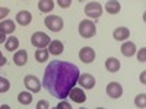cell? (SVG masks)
I'll list each match as a JSON object with an SVG mask.
<instances>
[{
	"instance_id": "20",
	"label": "cell",
	"mask_w": 146,
	"mask_h": 109,
	"mask_svg": "<svg viewBox=\"0 0 146 109\" xmlns=\"http://www.w3.org/2000/svg\"><path fill=\"white\" fill-rule=\"evenodd\" d=\"M54 2L53 0H40L38 2V9L42 12V13H48V12H51L54 9Z\"/></svg>"
},
{
	"instance_id": "15",
	"label": "cell",
	"mask_w": 146,
	"mask_h": 109,
	"mask_svg": "<svg viewBox=\"0 0 146 109\" xmlns=\"http://www.w3.org/2000/svg\"><path fill=\"white\" fill-rule=\"evenodd\" d=\"M113 36H114L115 41H124V39H127L130 36V31L127 28H124V26H120V28L114 29Z\"/></svg>"
},
{
	"instance_id": "28",
	"label": "cell",
	"mask_w": 146,
	"mask_h": 109,
	"mask_svg": "<svg viewBox=\"0 0 146 109\" xmlns=\"http://www.w3.org/2000/svg\"><path fill=\"white\" fill-rule=\"evenodd\" d=\"M57 5H58L60 7H63V9H66V7H70L72 2H70V0H58V2H57Z\"/></svg>"
},
{
	"instance_id": "12",
	"label": "cell",
	"mask_w": 146,
	"mask_h": 109,
	"mask_svg": "<svg viewBox=\"0 0 146 109\" xmlns=\"http://www.w3.org/2000/svg\"><path fill=\"white\" fill-rule=\"evenodd\" d=\"M32 20V15L29 13L28 10H21L19 13L16 15V22L19 23L21 26H28Z\"/></svg>"
},
{
	"instance_id": "6",
	"label": "cell",
	"mask_w": 146,
	"mask_h": 109,
	"mask_svg": "<svg viewBox=\"0 0 146 109\" xmlns=\"http://www.w3.org/2000/svg\"><path fill=\"white\" fill-rule=\"evenodd\" d=\"M107 95L110 96V98H113V99L121 98V95H123V86H121L120 83H117V81L108 83V86H107Z\"/></svg>"
},
{
	"instance_id": "32",
	"label": "cell",
	"mask_w": 146,
	"mask_h": 109,
	"mask_svg": "<svg viewBox=\"0 0 146 109\" xmlns=\"http://www.w3.org/2000/svg\"><path fill=\"white\" fill-rule=\"evenodd\" d=\"M145 74H146V71H143L142 74H140V81H142V83H145V81H146V79H145Z\"/></svg>"
},
{
	"instance_id": "19",
	"label": "cell",
	"mask_w": 146,
	"mask_h": 109,
	"mask_svg": "<svg viewBox=\"0 0 146 109\" xmlns=\"http://www.w3.org/2000/svg\"><path fill=\"white\" fill-rule=\"evenodd\" d=\"M5 47H6V50L7 51H16L18 50V47H19V39L16 38V36H13V35H10L9 38L6 39V42H5Z\"/></svg>"
},
{
	"instance_id": "34",
	"label": "cell",
	"mask_w": 146,
	"mask_h": 109,
	"mask_svg": "<svg viewBox=\"0 0 146 109\" xmlns=\"http://www.w3.org/2000/svg\"><path fill=\"white\" fill-rule=\"evenodd\" d=\"M96 109H105V108H96Z\"/></svg>"
},
{
	"instance_id": "35",
	"label": "cell",
	"mask_w": 146,
	"mask_h": 109,
	"mask_svg": "<svg viewBox=\"0 0 146 109\" xmlns=\"http://www.w3.org/2000/svg\"><path fill=\"white\" fill-rule=\"evenodd\" d=\"M80 109H86V108H80Z\"/></svg>"
},
{
	"instance_id": "1",
	"label": "cell",
	"mask_w": 146,
	"mask_h": 109,
	"mask_svg": "<svg viewBox=\"0 0 146 109\" xmlns=\"http://www.w3.org/2000/svg\"><path fill=\"white\" fill-rule=\"evenodd\" d=\"M79 74V68L75 64L54 60L44 71L42 86L54 98L64 99L67 98L69 92L76 86Z\"/></svg>"
},
{
	"instance_id": "33",
	"label": "cell",
	"mask_w": 146,
	"mask_h": 109,
	"mask_svg": "<svg viewBox=\"0 0 146 109\" xmlns=\"http://www.w3.org/2000/svg\"><path fill=\"white\" fill-rule=\"evenodd\" d=\"M0 109H10V106L9 105H2V106H0Z\"/></svg>"
},
{
	"instance_id": "27",
	"label": "cell",
	"mask_w": 146,
	"mask_h": 109,
	"mask_svg": "<svg viewBox=\"0 0 146 109\" xmlns=\"http://www.w3.org/2000/svg\"><path fill=\"white\" fill-rule=\"evenodd\" d=\"M36 109H50V103L42 99V100H40L38 103H36Z\"/></svg>"
},
{
	"instance_id": "13",
	"label": "cell",
	"mask_w": 146,
	"mask_h": 109,
	"mask_svg": "<svg viewBox=\"0 0 146 109\" xmlns=\"http://www.w3.org/2000/svg\"><path fill=\"white\" fill-rule=\"evenodd\" d=\"M27 61H28V53H27L25 50H21V51H16V53H15V55H13V63H15L16 66L22 67V66L27 64Z\"/></svg>"
},
{
	"instance_id": "31",
	"label": "cell",
	"mask_w": 146,
	"mask_h": 109,
	"mask_svg": "<svg viewBox=\"0 0 146 109\" xmlns=\"http://www.w3.org/2000/svg\"><path fill=\"white\" fill-rule=\"evenodd\" d=\"M6 33L5 32H2V31H0V44H3V42H6Z\"/></svg>"
},
{
	"instance_id": "7",
	"label": "cell",
	"mask_w": 146,
	"mask_h": 109,
	"mask_svg": "<svg viewBox=\"0 0 146 109\" xmlns=\"http://www.w3.org/2000/svg\"><path fill=\"white\" fill-rule=\"evenodd\" d=\"M79 58H80L82 63L91 64L94 60H95V51H94V48H91V47H83L82 50L79 51Z\"/></svg>"
},
{
	"instance_id": "18",
	"label": "cell",
	"mask_w": 146,
	"mask_h": 109,
	"mask_svg": "<svg viewBox=\"0 0 146 109\" xmlns=\"http://www.w3.org/2000/svg\"><path fill=\"white\" fill-rule=\"evenodd\" d=\"M121 9V5L117 2V0H110V2L105 3V10L111 15H117Z\"/></svg>"
},
{
	"instance_id": "21",
	"label": "cell",
	"mask_w": 146,
	"mask_h": 109,
	"mask_svg": "<svg viewBox=\"0 0 146 109\" xmlns=\"http://www.w3.org/2000/svg\"><path fill=\"white\" fill-rule=\"evenodd\" d=\"M18 100L22 105H31L32 103V95L29 92H21L18 95Z\"/></svg>"
},
{
	"instance_id": "30",
	"label": "cell",
	"mask_w": 146,
	"mask_h": 109,
	"mask_svg": "<svg viewBox=\"0 0 146 109\" xmlns=\"http://www.w3.org/2000/svg\"><path fill=\"white\" fill-rule=\"evenodd\" d=\"M6 61H7V60L5 58V55L2 54V51H0V67L5 66V64H6Z\"/></svg>"
},
{
	"instance_id": "17",
	"label": "cell",
	"mask_w": 146,
	"mask_h": 109,
	"mask_svg": "<svg viewBox=\"0 0 146 109\" xmlns=\"http://www.w3.org/2000/svg\"><path fill=\"white\" fill-rule=\"evenodd\" d=\"M121 53H123V55L126 57H131L136 54V45L135 42H124L123 45H121Z\"/></svg>"
},
{
	"instance_id": "16",
	"label": "cell",
	"mask_w": 146,
	"mask_h": 109,
	"mask_svg": "<svg viewBox=\"0 0 146 109\" xmlns=\"http://www.w3.org/2000/svg\"><path fill=\"white\" fill-rule=\"evenodd\" d=\"M120 61L117 58H114V57H110V58H107L105 60V68L110 71V73H117L118 70H120Z\"/></svg>"
},
{
	"instance_id": "10",
	"label": "cell",
	"mask_w": 146,
	"mask_h": 109,
	"mask_svg": "<svg viewBox=\"0 0 146 109\" xmlns=\"http://www.w3.org/2000/svg\"><path fill=\"white\" fill-rule=\"evenodd\" d=\"M67 96H69L73 102H76V103H83L85 100H86V95H85V92H83L80 87H73V89L69 92Z\"/></svg>"
},
{
	"instance_id": "9",
	"label": "cell",
	"mask_w": 146,
	"mask_h": 109,
	"mask_svg": "<svg viewBox=\"0 0 146 109\" xmlns=\"http://www.w3.org/2000/svg\"><path fill=\"white\" fill-rule=\"evenodd\" d=\"M25 86H27L28 90H31V92H34V93H38V92L41 90V83H40V80L36 79L35 76H32V74H29V76L25 77Z\"/></svg>"
},
{
	"instance_id": "11",
	"label": "cell",
	"mask_w": 146,
	"mask_h": 109,
	"mask_svg": "<svg viewBox=\"0 0 146 109\" xmlns=\"http://www.w3.org/2000/svg\"><path fill=\"white\" fill-rule=\"evenodd\" d=\"M64 50V45L62 41H58V39H54L51 41L50 44H48V54H53V55H60L63 53Z\"/></svg>"
},
{
	"instance_id": "29",
	"label": "cell",
	"mask_w": 146,
	"mask_h": 109,
	"mask_svg": "<svg viewBox=\"0 0 146 109\" xmlns=\"http://www.w3.org/2000/svg\"><path fill=\"white\" fill-rule=\"evenodd\" d=\"M9 15V9L7 7H0V20H5V18Z\"/></svg>"
},
{
	"instance_id": "3",
	"label": "cell",
	"mask_w": 146,
	"mask_h": 109,
	"mask_svg": "<svg viewBox=\"0 0 146 109\" xmlns=\"http://www.w3.org/2000/svg\"><path fill=\"white\" fill-rule=\"evenodd\" d=\"M51 42V38L48 36L47 33L44 32H35L32 36H31V44L40 50H44V48Z\"/></svg>"
},
{
	"instance_id": "22",
	"label": "cell",
	"mask_w": 146,
	"mask_h": 109,
	"mask_svg": "<svg viewBox=\"0 0 146 109\" xmlns=\"http://www.w3.org/2000/svg\"><path fill=\"white\" fill-rule=\"evenodd\" d=\"M48 51L47 50H38V51H35V60L38 63H45L47 60H48Z\"/></svg>"
},
{
	"instance_id": "26",
	"label": "cell",
	"mask_w": 146,
	"mask_h": 109,
	"mask_svg": "<svg viewBox=\"0 0 146 109\" xmlns=\"http://www.w3.org/2000/svg\"><path fill=\"white\" fill-rule=\"evenodd\" d=\"M137 60L140 63H145L146 61V48H142V50L137 53Z\"/></svg>"
},
{
	"instance_id": "36",
	"label": "cell",
	"mask_w": 146,
	"mask_h": 109,
	"mask_svg": "<svg viewBox=\"0 0 146 109\" xmlns=\"http://www.w3.org/2000/svg\"><path fill=\"white\" fill-rule=\"evenodd\" d=\"M53 109H56V108H53Z\"/></svg>"
},
{
	"instance_id": "25",
	"label": "cell",
	"mask_w": 146,
	"mask_h": 109,
	"mask_svg": "<svg viewBox=\"0 0 146 109\" xmlns=\"http://www.w3.org/2000/svg\"><path fill=\"white\" fill-rule=\"evenodd\" d=\"M56 109H73V108H72V105H70L67 100H62V102L56 106Z\"/></svg>"
},
{
	"instance_id": "4",
	"label": "cell",
	"mask_w": 146,
	"mask_h": 109,
	"mask_svg": "<svg viewBox=\"0 0 146 109\" xmlns=\"http://www.w3.org/2000/svg\"><path fill=\"white\" fill-rule=\"evenodd\" d=\"M44 23H45V26L53 31V32H60L63 29V19L57 16V15H50V16H45L44 19Z\"/></svg>"
},
{
	"instance_id": "5",
	"label": "cell",
	"mask_w": 146,
	"mask_h": 109,
	"mask_svg": "<svg viewBox=\"0 0 146 109\" xmlns=\"http://www.w3.org/2000/svg\"><path fill=\"white\" fill-rule=\"evenodd\" d=\"M85 15L89 19H98L102 15V6L98 2H89L85 6Z\"/></svg>"
},
{
	"instance_id": "24",
	"label": "cell",
	"mask_w": 146,
	"mask_h": 109,
	"mask_svg": "<svg viewBox=\"0 0 146 109\" xmlns=\"http://www.w3.org/2000/svg\"><path fill=\"white\" fill-rule=\"evenodd\" d=\"M10 89V81L7 79L0 77V93H6Z\"/></svg>"
},
{
	"instance_id": "14",
	"label": "cell",
	"mask_w": 146,
	"mask_h": 109,
	"mask_svg": "<svg viewBox=\"0 0 146 109\" xmlns=\"http://www.w3.org/2000/svg\"><path fill=\"white\" fill-rule=\"evenodd\" d=\"M16 29V25H15V22L13 20H10V19H5L0 22V31L5 32V33H13Z\"/></svg>"
},
{
	"instance_id": "8",
	"label": "cell",
	"mask_w": 146,
	"mask_h": 109,
	"mask_svg": "<svg viewBox=\"0 0 146 109\" xmlns=\"http://www.w3.org/2000/svg\"><path fill=\"white\" fill-rule=\"evenodd\" d=\"M78 83L79 86H82L83 89H92L95 86V77L92 74H88V73H83V74H79V79H78Z\"/></svg>"
},
{
	"instance_id": "2",
	"label": "cell",
	"mask_w": 146,
	"mask_h": 109,
	"mask_svg": "<svg viewBox=\"0 0 146 109\" xmlns=\"http://www.w3.org/2000/svg\"><path fill=\"white\" fill-rule=\"evenodd\" d=\"M95 33H96V26L91 19H83L79 23V35L82 38L85 39L92 38V36H95Z\"/></svg>"
},
{
	"instance_id": "23",
	"label": "cell",
	"mask_w": 146,
	"mask_h": 109,
	"mask_svg": "<svg viewBox=\"0 0 146 109\" xmlns=\"http://www.w3.org/2000/svg\"><path fill=\"white\" fill-rule=\"evenodd\" d=\"M135 105L137 108H140V109H143L146 106V95L145 93H140V95L136 96V98H135Z\"/></svg>"
}]
</instances>
